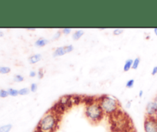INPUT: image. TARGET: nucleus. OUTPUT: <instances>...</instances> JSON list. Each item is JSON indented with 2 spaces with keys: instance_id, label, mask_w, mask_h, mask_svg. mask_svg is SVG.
Segmentation results:
<instances>
[{
  "instance_id": "1",
  "label": "nucleus",
  "mask_w": 157,
  "mask_h": 132,
  "mask_svg": "<svg viewBox=\"0 0 157 132\" xmlns=\"http://www.w3.org/2000/svg\"><path fill=\"white\" fill-rule=\"evenodd\" d=\"M60 116L54 110L47 111L40 119L35 130L37 132H55L59 124Z\"/></svg>"
},
{
  "instance_id": "2",
  "label": "nucleus",
  "mask_w": 157,
  "mask_h": 132,
  "mask_svg": "<svg viewBox=\"0 0 157 132\" xmlns=\"http://www.w3.org/2000/svg\"><path fill=\"white\" fill-rule=\"evenodd\" d=\"M84 113L86 118L92 124H98L101 122L104 116V111L97 99L87 103Z\"/></svg>"
},
{
  "instance_id": "3",
  "label": "nucleus",
  "mask_w": 157,
  "mask_h": 132,
  "mask_svg": "<svg viewBox=\"0 0 157 132\" xmlns=\"http://www.w3.org/2000/svg\"><path fill=\"white\" fill-rule=\"evenodd\" d=\"M98 102L102 108L104 115H115L120 109V103L117 98L110 96V95H102L98 98Z\"/></svg>"
},
{
  "instance_id": "4",
  "label": "nucleus",
  "mask_w": 157,
  "mask_h": 132,
  "mask_svg": "<svg viewBox=\"0 0 157 132\" xmlns=\"http://www.w3.org/2000/svg\"><path fill=\"white\" fill-rule=\"evenodd\" d=\"M144 127L145 132H157V118L147 116L144 121Z\"/></svg>"
},
{
  "instance_id": "5",
  "label": "nucleus",
  "mask_w": 157,
  "mask_h": 132,
  "mask_svg": "<svg viewBox=\"0 0 157 132\" xmlns=\"http://www.w3.org/2000/svg\"><path fill=\"white\" fill-rule=\"evenodd\" d=\"M146 111H147V116H156V115L157 114V98H155L153 101H150L147 104V107H146Z\"/></svg>"
},
{
  "instance_id": "6",
  "label": "nucleus",
  "mask_w": 157,
  "mask_h": 132,
  "mask_svg": "<svg viewBox=\"0 0 157 132\" xmlns=\"http://www.w3.org/2000/svg\"><path fill=\"white\" fill-rule=\"evenodd\" d=\"M42 59V55L40 53H36L34 54V55H31L30 57L29 58V61L30 64H34L38 63V61H40Z\"/></svg>"
},
{
  "instance_id": "7",
  "label": "nucleus",
  "mask_w": 157,
  "mask_h": 132,
  "mask_svg": "<svg viewBox=\"0 0 157 132\" xmlns=\"http://www.w3.org/2000/svg\"><path fill=\"white\" fill-rule=\"evenodd\" d=\"M49 40L48 38H39L36 40V41L35 42V45L36 47L38 48H42L44 47L45 45H47L49 43Z\"/></svg>"
},
{
  "instance_id": "8",
  "label": "nucleus",
  "mask_w": 157,
  "mask_h": 132,
  "mask_svg": "<svg viewBox=\"0 0 157 132\" xmlns=\"http://www.w3.org/2000/svg\"><path fill=\"white\" fill-rule=\"evenodd\" d=\"M66 54L65 49H64V46H60V47L56 48L55 49L53 52V56L54 57H60L63 56Z\"/></svg>"
},
{
  "instance_id": "9",
  "label": "nucleus",
  "mask_w": 157,
  "mask_h": 132,
  "mask_svg": "<svg viewBox=\"0 0 157 132\" xmlns=\"http://www.w3.org/2000/svg\"><path fill=\"white\" fill-rule=\"evenodd\" d=\"M84 31L83 29H77L72 34V38L75 41H78V40H79L84 35Z\"/></svg>"
},
{
  "instance_id": "10",
  "label": "nucleus",
  "mask_w": 157,
  "mask_h": 132,
  "mask_svg": "<svg viewBox=\"0 0 157 132\" xmlns=\"http://www.w3.org/2000/svg\"><path fill=\"white\" fill-rule=\"evenodd\" d=\"M133 60L131 59V58H129V59H127L124 64V72H129V71L132 68V66H133Z\"/></svg>"
},
{
  "instance_id": "11",
  "label": "nucleus",
  "mask_w": 157,
  "mask_h": 132,
  "mask_svg": "<svg viewBox=\"0 0 157 132\" xmlns=\"http://www.w3.org/2000/svg\"><path fill=\"white\" fill-rule=\"evenodd\" d=\"M12 128V125L11 124H5L0 127V132H9Z\"/></svg>"
},
{
  "instance_id": "12",
  "label": "nucleus",
  "mask_w": 157,
  "mask_h": 132,
  "mask_svg": "<svg viewBox=\"0 0 157 132\" xmlns=\"http://www.w3.org/2000/svg\"><path fill=\"white\" fill-rule=\"evenodd\" d=\"M140 64V58L139 57H136L133 62V66H132V69H137L139 67Z\"/></svg>"
},
{
  "instance_id": "13",
  "label": "nucleus",
  "mask_w": 157,
  "mask_h": 132,
  "mask_svg": "<svg viewBox=\"0 0 157 132\" xmlns=\"http://www.w3.org/2000/svg\"><path fill=\"white\" fill-rule=\"evenodd\" d=\"M7 91H8V92H9V95H10V96L16 97L19 95V94H18V90H16V89L9 88Z\"/></svg>"
},
{
  "instance_id": "14",
  "label": "nucleus",
  "mask_w": 157,
  "mask_h": 132,
  "mask_svg": "<svg viewBox=\"0 0 157 132\" xmlns=\"http://www.w3.org/2000/svg\"><path fill=\"white\" fill-rule=\"evenodd\" d=\"M29 92H30V89L29 87H23V88H21L20 90H18L19 95H29Z\"/></svg>"
},
{
  "instance_id": "15",
  "label": "nucleus",
  "mask_w": 157,
  "mask_h": 132,
  "mask_svg": "<svg viewBox=\"0 0 157 132\" xmlns=\"http://www.w3.org/2000/svg\"><path fill=\"white\" fill-rule=\"evenodd\" d=\"M11 72V68L9 67H0V74H8Z\"/></svg>"
},
{
  "instance_id": "16",
  "label": "nucleus",
  "mask_w": 157,
  "mask_h": 132,
  "mask_svg": "<svg viewBox=\"0 0 157 132\" xmlns=\"http://www.w3.org/2000/svg\"><path fill=\"white\" fill-rule=\"evenodd\" d=\"M64 49H65L66 54H67V53H71V52H73V50L75 49V47H74L73 45L70 44V45H67L64 46Z\"/></svg>"
},
{
  "instance_id": "17",
  "label": "nucleus",
  "mask_w": 157,
  "mask_h": 132,
  "mask_svg": "<svg viewBox=\"0 0 157 132\" xmlns=\"http://www.w3.org/2000/svg\"><path fill=\"white\" fill-rule=\"evenodd\" d=\"M124 32V29H121V28H116L113 30V34L114 35H120Z\"/></svg>"
},
{
  "instance_id": "18",
  "label": "nucleus",
  "mask_w": 157,
  "mask_h": 132,
  "mask_svg": "<svg viewBox=\"0 0 157 132\" xmlns=\"http://www.w3.org/2000/svg\"><path fill=\"white\" fill-rule=\"evenodd\" d=\"M134 79H129L128 81L126 82V87H127V88H131V87H133V86L134 85Z\"/></svg>"
},
{
  "instance_id": "19",
  "label": "nucleus",
  "mask_w": 157,
  "mask_h": 132,
  "mask_svg": "<svg viewBox=\"0 0 157 132\" xmlns=\"http://www.w3.org/2000/svg\"><path fill=\"white\" fill-rule=\"evenodd\" d=\"M14 81L16 82H21L24 81V77L21 75H15L14 76Z\"/></svg>"
},
{
  "instance_id": "20",
  "label": "nucleus",
  "mask_w": 157,
  "mask_h": 132,
  "mask_svg": "<svg viewBox=\"0 0 157 132\" xmlns=\"http://www.w3.org/2000/svg\"><path fill=\"white\" fill-rule=\"evenodd\" d=\"M30 91L32 92H36L38 90V84L37 83H32L30 85Z\"/></svg>"
},
{
  "instance_id": "21",
  "label": "nucleus",
  "mask_w": 157,
  "mask_h": 132,
  "mask_svg": "<svg viewBox=\"0 0 157 132\" xmlns=\"http://www.w3.org/2000/svg\"><path fill=\"white\" fill-rule=\"evenodd\" d=\"M72 29L70 28H64V29H61V33L64 34V35H69V34L71 33Z\"/></svg>"
},
{
  "instance_id": "22",
  "label": "nucleus",
  "mask_w": 157,
  "mask_h": 132,
  "mask_svg": "<svg viewBox=\"0 0 157 132\" xmlns=\"http://www.w3.org/2000/svg\"><path fill=\"white\" fill-rule=\"evenodd\" d=\"M9 92L8 91L4 90V89H1L0 90V97L1 98H6V97L9 96Z\"/></svg>"
},
{
  "instance_id": "23",
  "label": "nucleus",
  "mask_w": 157,
  "mask_h": 132,
  "mask_svg": "<svg viewBox=\"0 0 157 132\" xmlns=\"http://www.w3.org/2000/svg\"><path fill=\"white\" fill-rule=\"evenodd\" d=\"M44 70H43L42 68H40L39 70L38 71V72H37V76H38V78H39V79H41V78L44 77Z\"/></svg>"
},
{
  "instance_id": "24",
  "label": "nucleus",
  "mask_w": 157,
  "mask_h": 132,
  "mask_svg": "<svg viewBox=\"0 0 157 132\" xmlns=\"http://www.w3.org/2000/svg\"><path fill=\"white\" fill-rule=\"evenodd\" d=\"M61 31H58V32H56L55 33V35H54L53 38H52V39L53 40H57L58 39V38L61 37Z\"/></svg>"
},
{
  "instance_id": "25",
  "label": "nucleus",
  "mask_w": 157,
  "mask_h": 132,
  "mask_svg": "<svg viewBox=\"0 0 157 132\" xmlns=\"http://www.w3.org/2000/svg\"><path fill=\"white\" fill-rule=\"evenodd\" d=\"M37 75V72H35V70H32L30 72V73H29V76L31 77V78H35V77H36Z\"/></svg>"
},
{
  "instance_id": "26",
  "label": "nucleus",
  "mask_w": 157,
  "mask_h": 132,
  "mask_svg": "<svg viewBox=\"0 0 157 132\" xmlns=\"http://www.w3.org/2000/svg\"><path fill=\"white\" fill-rule=\"evenodd\" d=\"M157 74V66H155V67H153V70H152V75H155Z\"/></svg>"
},
{
  "instance_id": "27",
  "label": "nucleus",
  "mask_w": 157,
  "mask_h": 132,
  "mask_svg": "<svg viewBox=\"0 0 157 132\" xmlns=\"http://www.w3.org/2000/svg\"><path fill=\"white\" fill-rule=\"evenodd\" d=\"M143 95H144V91L140 90V92H139V97H140V98H142Z\"/></svg>"
},
{
  "instance_id": "28",
  "label": "nucleus",
  "mask_w": 157,
  "mask_h": 132,
  "mask_svg": "<svg viewBox=\"0 0 157 132\" xmlns=\"http://www.w3.org/2000/svg\"><path fill=\"white\" fill-rule=\"evenodd\" d=\"M153 31H154V33H155V35H156V36H157V28H156V29H153Z\"/></svg>"
},
{
  "instance_id": "29",
  "label": "nucleus",
  "mask_w": 157,
  "mask_h": 132,
  "mask_svg": "<svg viewBox=\"0 0 157 132\" xmlns=\"http://www.w3.org/2000/svg\"><path fill=\"white\" fill-rule=\"evenodd\" d=\"M28 30H31V31H35V30H36V29H35V28H33V29H32V28H30V29H27Z\"/></svg>"
},
{
  "instance_id": "30",
  "label": "nucleus",
  "mask_w": 157,
  "mask_h": 132,
  "mask_svg": "<svg viewBox=\"0 0 157 132\" xmlns=\"http://www.w3.org/2000/svg\"><path fill=\"white\" fill-rule=\"evenodd\" d=\"M3 35H4V33L2 31H0V37H2Z\"/></svg>"
},
{
  "instance_id": "31",
  "label": "nucleus",
  "mask_w": 157,
  "mask_h": 132,
  "mask_svg": "<svg viewBox=\"0 0 157 132\" xmlns=\"http://www.w3.org/2000/svg\"><path fill=\"white\" fill-rule=\"evenodd\" d=\"M127 107H130V102H129V104H128V103H127Z\"/></svg>"
}]
</instances>
